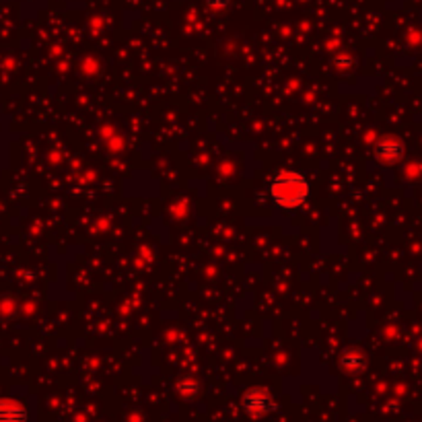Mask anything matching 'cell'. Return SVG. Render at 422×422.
Segmentation results:
<instances>
[{
  "label": "cell",
  "mask_w": 422,
  "mask_h": 422,
  "mask_svg": "<svg viewBox=\"0 0 422 422\" xmlns=\"http://www.w3.org/2000/svg\"><path fill=\"white\" fill-rule=\"evenodd\" d=\"M309 181L299 171H281L270 179L268 194L272 202L286 210H294L307 204L309 200Z\"/></svg>",
  "instance_id": "cell-1"
},
{
  "label": "cell",
  "mask_w": 422,
  "mask_h": 422,
  "mask_svg": "<svg viewBox=\"0 0 422 422\" xmlns=\"http://www.w3.org/2000/svg\"><path fill=\"white\" fill-rule=\"evenodd\" d=\"M243 408L250 416L254 419H264L268 416L277 406H274V400L272 396L266 392V390H260V388H254V390H248L245 396H243Z\"/></svg>",
  "instance_id": "cell-2"
},
{
  "label": "cell",
  "mask_w": 422,
  "mask_h": 422,
  "mask_svg": "<svg viewBox=\"0 0 422 422\" xmlns=\"http://www.w3.org/2000/svg\"><path fill=\"white\" fill-rule=\"evenodd\" d=\"M404 154V146L398 139H392V137H385L377 142L375 146V157L379 159V163L383 165H394L402 159Z\"/></svg>",
  "instance_id": "cell-3"
},
{
  "label": "cell",
  "mask_w": 422,
  "mask_h": 422,
  "mask_svg": "<svg viewBox=\"0 0 422 422\" xmlns=\"http://www.w3.org/2000/svg\"><path fill=\"white\" fill-rule=\"evenodd\" d=\"M27 408L17 400H0V422H27Z\"/></svg>",
  "instance_id": "cell-4"
},
{
  "label": "cell",
  "mask_w": 422,
  "mask_h": 422,
  "mask_svg": "<svg viewBox=\"0 0 422 422\" xmlns=\"http://www.w3.org/2000/svg\"><path fill=\"white\" fill-rule=\"evenodd\" d=\"M340 365L346 373H361L365 369V354L356 348H350L340 356Z\"/></svg>",
  "instance_id": "cell-5"
},
{
  "label": "cell",
  "mask_w": 422,
  "mask_h": 422,
  "mask_svg": "<svg viewBox=\"0 0 422 422\" xmlns=\"http://www.w3.org/2000/svg\"><path fill=\"white\" fill-rule=\"evenodd\" d=\"M177 390H179V394H181V396L192 398V396H196V394H198L200 383H198L196 379H192V377H183V379L177 383Z\"/></svg>",
  "instance_id": "cell-6"
}]
</instances>
